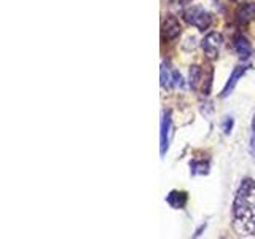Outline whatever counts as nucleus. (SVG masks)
<instances>
[{
  "label": "nucleus",
  "instance_id": "1a4fd4ad",
  "mask_svg": "<svg viewBox=\"0 0 255 239\" xmlns=\"http://www.w3.org/2000/svg\"><path fill=\"white\" fill-rule=\"evenodd\" d=\"M201 77H203V70L199 66H191L188 72V83L191 90H198V85L201 83Z\"/></svg>",
  "mask_w": 255,
  "mask_h": 239
},
{
  "label": "nucleus",
  "instance_id": "20e7f679",
  "mask_svg": "<svg viewBox=\"0 0 255 239\" xmlns=\"http://www.w3.org/2000/svg\"><path fill=\"white\" fill-rule=\"evenodd\" d=\"M222 45H223V37H222V34H219V32H209L201 42V48L206 54V58L211 61L217 59Z\"/></svg>",
  "mask_w": 255,
  "mask_h": 239
},
{
  "label": "nucleus",
  "instance_id": "f03ea898",
  "mask_svg": "<svg viewBox=\"0 0 255 239\" xmlns=\"http://www.w3.org/2000/svg\"><path fill=\"white\" fill-rule=\"evenodd\" d=\"M183 18H185V21L190 26H193L199 30H204L212 24L211 13H207L203 6H198V5L188 6L185 13H183Z\"/></svg>",
  "mask_w": 255,
  "mask_h": 239
},
{
  "label": "nucleus",
  "instance_id": "423d86ee",
  "mask_svg": "<svg viewBox=\"0 0 255 239\" xmlns=\"http://www.w3.org/2000/svg\"><path fill=\"white\" fill-rule=\"evenodd\" d=\"M246 70H247L246 66H238V67H235V70L231 72V75H230V78H228L227 85L223 86V90H222V98H227V96L231 94V91H233V90H235V86L238 85L239 78H243V75L246 74Z\"/></svg>",
  "mask_w": 255,
  "mask_h": 239
},
{
  "label": "nucleus",
  "instance_id": "2eb2a0df",
  "mask_svg": "<svg viewBox=\"0 0 255 239\" xmlns=\"http://www.w3.org/2000/svg\"><path fill=\"white\" fill-rule=\"evenodd\" d=\"M252 131L255 132V114H254V118H252Z\"/></svg>",
  "mask_w": 255,
  "mask_h": 239
},
{
  "label": "nucleus",
  "instance_id": "39448f33",
  "mask_svg": "<svg viewBox=\"0 0 255 239\" xmlns=\"http://www.w3.org/2000/svg\"><path fill=\"white\" fill-rule=\"evenodd\" d=\"M182 32L180 22L175 16H166L161 26V35L164 40H175Z\"/></svg>",
  "mask_w": 255,
  "mask_h": 239
},
{
  "label": "nucleus",
  "instance_id": "7ed1b4c3",
  "mask_svg": "<svg viewBox=\"0 0 255 239\" xmlns=\"http://www.w3.org/2000/svg\"><path fill=\"white\" fill-rule=\"evenodd\" d=\"M172 134V118L167 110H163L161 114V123H159V155L164 156L166 151L169 150Z\"/></svg>",
  "mask_w": 255,
  "mask_h": 239
},
{
  "label": "nucleus",
  "instance_id": "9d476101",
  "mask_svg": "<svg viewBox=\"0 0 255 239\" xmlns=\"http://www.w3.org/2000/svg\"><path fill=\"white\" fill-rule=\"evenodd\" d=\"M190 167H191V172L193 174H207L209 172V161H204V159H193V161H190Z\"/></svg>",
  "mask_w": 255,
  "mask_h": 239
},
{
  "label": "nucleus",
  "instance_id": "0eeeda50",
  "mask_svg": "<svg viewBox=\"0 0 255 239\" xmlns=\"http://www.w3.org/2000/svg\"><path fill=\"white\" fill-rule=\"evenodd\" d=\"M187 201H188L187 191H182V190H172L171 193L166 196V203L169 204L172 209H183Z\"/></svg>",
  "mask_w": 255,
  "mask_h": 239
},
{
  "label": "nucleus",
  "instance_id": "6e6552de",
  "mask_svg": "<svg viewBox=\"0 0 255 239\" xmlns=\"http://www.w3.org/2000/svg\"><path fill=\"white\" fill-rule=\"evenodd\" d=\"M235 51L241 59H247L252 54V46L249 43V40L241 34L235 37Z\"/></svg>",
  "mask_w": 255,
  "mask_h": 239
},
{
  "label": "nucleus",
  "instance_id": "f8f14e48",
  "mask_svg": "<svg viewBox=\"0 0 255 239\" xmlns=\"http://www.w3.org/2000/svg\"><path fill=\"white\" fill-rule=\"evenodd\" d=\"M233 117H225V120H223V123H222V129L223 132H225L227 135L231 132V129H233Z\"/></svg>",
  "mask_w": 255,
  "mask_h": 239
},
{
  "label": "nucleus",
  "instance_id": "9b49d317",
  "mask_svg": "<svg viewBox=\"0 0 255 239\" xmlns=\"http://www.w3.org/2000/svg\"><path fill=\"white\" fill-rule=\"evenodd\" d=\"M161 86L171 88L172 86V70H169V64L163 62L161 66Z\"/></svg>",
  "mask_w": 255,
  "mask_h": 239
},
{
  "label": "nucleus",
  "instance_id": "4468645a",
  "mask_svg": "<svg viewBox=\"0 0 255 239\" xmlns=\"http://www.w3.org/2000/svg\"><path fill=\"white\" fill-rule=\"evenodd\" d=\"M249 150H251L252 158L255 159V132H254V131H252V137H251V145H249Z\"/></svg>",
  "mask_w": 255,
  "mask_h": 239
},
{
  "label": "nucleus",
  "instance_id": "f257e3e1",
  "mask_svg": "<svg viewBox=\"0 0 255 239\" xmlns=\"http://www.w3.org/2000/svg\"><path fill=\"white\" fill-rule=\"evenodd\" d=\"M231 227L239 238H255V179H244L231 207Z\"/></svg>",
  "mask_w": 255,
  "mask_h": 239
},
{
  "label": "nucleus",
  "instance_id": "ddd939ff",
  "mask_svg": "<svg viewBox=\"0 0 255 239\" xmlns=\"http://www.w3.org/2000/svg\"><path fill=\"white\" fill-rule=\"evenodd\" d=\"M172 86H183V80H182V75L179 70L172 69Z\"/></svg>",
  "mask_w": 255,
  "mask_h": 239
}]
</instances>
